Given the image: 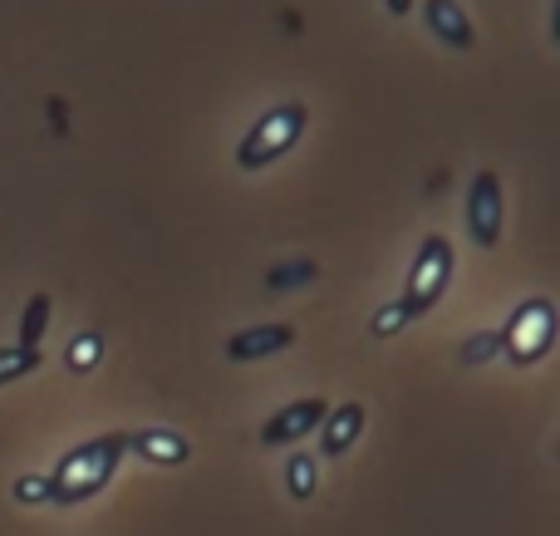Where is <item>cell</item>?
<instances>
[{"label":"cell","instance_id":"1","mask_svg":"<svg viewBox=\"0 0 560 536\" xmlns=\"http://www.w3.org/2000/svg\"><path fill=\"white\" fill-rule=\"evenodd\" d=\"M124 453H128V433H98V439L69 448L65 458H59V468L49 473V502L74 508V502L98 498V492L114 482Z\"/></svg>","mask_w":560,"mask_h":536},{"label":"cell","instance_id":"2","mask_svg":"<svg viewBox=\"0 0 560 536\" xmlns=\"http://www.w3.org/2000/svg\"><path fill=\"white\" fill-rule=\"evenodd\" d=\"M305 124H310V114H305V104H295V98L266 108V114L246 128L242 143H236V167H242V173H261V167H271L276 158H285L290 148L300 143Z\"/></svg>","mask_w":560,"mask_h":536},{"label":"cell","instance_id":"3","mask_svg":"<svg viewBox=\"0 0 560 536\" xmlns=\"http://www.w3.org/2000/svg\"><path fill=\"white\" fill-rule=\"evenodd\" d=\"M453 286V242L447 236H428L423 246H418V256H413V271H408V281H404V311L413 315H428L438 301H443V291Z\"/></svg>","mask_w":560,"mask_h":536},{"label":"cell","instance_id":"4","mask_svg":"<svg viewBox=\"0 0 560 536\" xmlns=\"http://www.w3.org/2000/svg\"><path fill=\"white\" fill-rule=\"evenodd\" d=\"M497 335H502V354L512 364H536L556 345V305L541 301V295H536V301H522L512 311V321H506Z\"/></svg>","mask_w":560,"mask_h":536},{"label":"cell","instance_id":"5","mask_svg":"<svg viewBox=\"0 0 560 536\" xmlns=\"http://www.w3.org/2000/svg\"><path fill=\"white\" fill-rule=\"evenodd\" d=\"M467 232H472V242L482 252H492L502 242V177L492 167H482L472 177V187H467Z\"/></svg>","mask_w":560,"mask_h":536},{"label":"cell","instance_id":"6","mask_svg":"<svg viewBox=\"0 0 560 536\" xmlns=\"http://www.w3.org/2000/svg\"><path fill=\"white\" fill-rule=\"evenodd\" d=\"M325 413H329V404L325 399H295V404H285L280 413H271V419L261 423V443L266 448H285V443H305L310 433L325 423Z\"/></svg>","mask_w":560,"mask_h":536},{"label":"cell","instance_id":"7","mask_svg":"<svg viewBox=\"0 0 560 536\" xmlns=\"http://www.w3.org/2000/svg\"><path fill=\"white\" fill-rule=\"evenodd\" d=\"M295 345V325H246L226 340V354L236 364H256V360H271V354L290 350Z\"/></svg>","mask_w":560,"mask_h":536},{"label":"cell","instance_id":"8","mask_svg":"<svg viewBox=\"0 0 560 536\" xmlns=\"http://www.w3.org/2000/svg\"><path fill=\"white\" fill-rule=\"evenodd\" d=\"M364 404H335V409L325 413V423H319V453L325 458H345L349 448L359 443V433H364Z\"/></svg>","mask_w":560,"mask_h":536},{"label":"cell","instance_id":"9","mask_svg":"<svg viewBox=\"0 0 560 536\" xmlns=\"http://www.w3.org/2000/svg\"><path fill=\"white\" fill-rule=\"evenodd\" d=\"M423 20H428V30H433L447 49H463V55H467V49L477 45V25L467 20V10L457 5V0H428Z\"/></svg>","mask_w":560,"mask_h":536},{"label":"cell","instance_id":"10","mask_svg":"<svg viewBox=\"0 0 560 536\" xmlns=\"http://www.w3.org/2000/svg\"><path fill=\"white\" fill-rule=\"evenodd\" d=\"M128 448L143 453L148 463H163V468H177V463H187L192 443H187L177 429H138V433H128Z\"/></svg>","mask_w":560,"mask_h":536},{"label":"cell","instance_id":"11","mask_svg":"<svg viewBox=\"0 0 560 536\" xmlns=\"http://www.w3.org/2000/svg\"><path fill=\"white\" fill-rule=\"evenodd\" d=\"M49 295L39 291V295H30V305H25V315H20V350H39V340H45V330H49Z\"/></svg>","mask_w":560,"mask_h":536},{"label":"cell","instance_id":"12","mask_svg":"<svg viewBox=\"0 0 560 536\" xmlns=\"http://www.w3.org/2000/svg\"><path fill=\"white\" fill-rule=\"evenodd\" d=\"M315 488H319L315 458H310V453H295V458L285 463V492H290L295 502H305V498H315Z\"/></svg>","mask_w":560,"mask_h":536},{"label":"cell","instance_id":"13","mask_svg":"<svg viewBox=\"0 0 560 536\" xmlns=\"http://www.w3.org/2000/svg\"><path fill=\"white\" fill-rule=\"evenodd\" d=\"M39 364H45V354H39V350H20V345H0V384H15V380H25V374H35Z\"/></svg>","mask_w":560,"mask_h":536},{"label":"cell","instance_id":"14","mask_svg":"<svg viewBox=\"0 0 560 536\" xmlns=\"http://www.w3.org/2000/svg\"><path fill=\"white\" fill-rule=\"evenodd\" d=\"M98 354H104V335L84 330V335H74V340H69L65 360H69V370H74V374H89L98 364Z\"/></svg>","mask_w":560,"mask_h":536},{"label":"cell","instance_id":"15","mask_svg":"<svg viewBox=\"0 0 560 536\" xmlns=\"http://www.w3.org/2000/svg\"><path fill=\"white\" fill-rule=\"evenodd\" d=\"M315 276H319L315 261H290V266H276V271L266 276V286H271V291H295V286L315 281Z\"/></svg>","mask_w":560,"mask_h":536},{"label":"cell","instance_id":"16","mask_svg":"<svg viewBox=\"0 0 560 536\" xmlns=\"http://www.w3.org/2000/svg\"><path fill=\"white\" fill-rule=\"evenodd\" d=\"M404 325H413V315L404 311V301H388L384 311H378L374 321H369V330H374L378 340H388V335H398V330H404Z\"/></svg>","mask_w":560,"mask_h":536},{"label":"cell","instance_id":"17","mask_svg":"<svg viewBox=\"0 0 560 536\" xmlns=\"http://www.w3.org/2000/svg\"><path fill=\"white\" fill-rule=\"evenodd\" d=\"M492 354H502V335L497 330H477L472 340L463 345V364H487Z\"/></svg>","mask_w":560,"mask_h":536},{"label":"cell","instance_id":"18","mask_svg":"<svg viewBox=\"0 0 560 536\" xmlns=\"http://www.w3.org/2000/svg\"><path fill=\"white\" fill-rule=\"evenodd\" d=\"M15 498L20 502H49V478H35V473H30V478H20L15 482Z\"/></svg>","mask_w":560,"mask_h":536},{"label":"cell","instance_id":"19","mask_svg":"<svg viewBox=\"0 0 560 536\" xmlns=\"http://www.w3.org/2000/svg\"><path fill=\"white\" fill-rule=\"evenodd\" d=\"M388 5V15H408V10H413V0H384Z\"/></svg>","mask_w":560,"mask_h":536}]
</instances>
